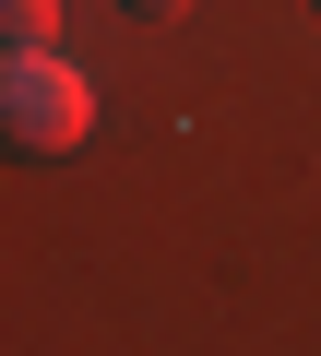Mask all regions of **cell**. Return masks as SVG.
I'll return each instance as SVG.
<instances>
[{"label":"cell","mask_w":321,"mask_h":356,"mask_svg":"<svg viewBox=\"0 0 321 356\" xmlns=\"http://www.w3.org/2000/svg\"><path fill=\"white\" fill-rule=\"evenodd\" d=\"M131 13H191V0H131Z\"/></svg>","instance_id":"3"},{"label":"cell","mask_w":321,"mask_h":356,"mask_svg":"<svg viewBox=\"0 0 321 356\" xmlns=\"http://www.w3.org/2000/svg\"><path fill=\"white\" fill-rule=\"evenodd\" d=\"M0 131H13L24 154H72L95 131V83L60 48H13V60H0Z\"/></svg>","instance_id":"1"},{"label":"cell","mask_w":321,"mask_h":356,"mask_svg":"<svg viewBox=\"0 0 321 356\" xmlns=\"http://www.w3.org/2000/svg\"><path fill=\"white\" fill-rule=\"evenodd\" d=\"M0 24H13V48H48V24H60V0H0Z\"/></svg>","instance_id":"2"}]
</instances>
